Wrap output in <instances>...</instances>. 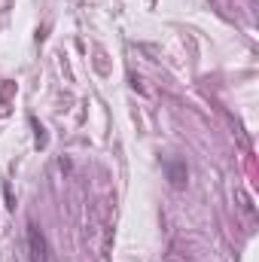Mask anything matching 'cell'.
<instances>
[{
	"instance_id": "6da1fadb",
	"label": "cell",
	"mask_w": 259,
	"mask_h": 262,
	"mask_svg": "<svg viewBox=\"0 0 259 262\" xmlns=\"http://www.w3.org/2000/svg\"><path fill=\"white\" fill-rule=\"evenodd\" d=\"M25 241H28V256H31V262H49V241H46L43 229L34 220H28V226H25Z\"/></svg>"
},
{
	"instance_id": "7a4b0ae2",
	"label": "cell",
	"mask_w": 259,
	"mask_h": 262,
	"mask_svg": "<svg viewBox=\"0 0 259 262\" xmlns=\"http://www.w3.org/2000/svg\"><path fill=\"white\" fill-rule=\"evenodd\" d=\"M165 174H168L174 189H183L189 183V168H186L183 159H165Z\"/></svg>"
},
{
	"instance_id": "3957f363",
	"label": "cell",
	"mask_w": 259,
	"mask_h": 262,
	"mask_svg": "<svg viewBox=\"0 0 259 262\" xmlns=\"http://www.w3.org/2000/svg\"><path fill=\"white\" fill-rule=\"evenodd\" d=\"M31 128H34V143H37V149H46V143H49V137H46V131H43V125L31 116Z\"/></svg>"
}]
</instances>
